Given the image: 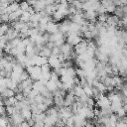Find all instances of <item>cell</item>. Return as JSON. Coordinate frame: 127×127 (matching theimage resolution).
<instances>
[{
	"mask_svg": "<svg viewBox=\"0 0 127 127\" xmlns=\"http://www.w3.org/2000/svg\"><path fill=\"white\" fill-rule=\"evenodd\" d=\"M46 87H47L50 91H52V92H54L56 89H58L57 82H55V81H53V80H51V79H49L48 82L46 83Z\"/></svg>",
	"mask_w": 127,
	"mask_h": 127,
	"instance_id": "cell-13",
	"label": "cell"
},
{
	"mask_svg": "<svg viewBox=\"0 0 127 127\" xmlns=\"http://www.w3.org/2000/svg\"><path fill=\"white\" fill-rule=\"evenodd\" d=\"M48 63L50 64V65H51V67H52L53 69H56V68H59V67L62 66L61 61H60L59 58L56 57V56H51V57H49V58H48Z\"/></svg>",
	"mask_w": 127,
	"mask_h": 127,
	"instance_id": "cell-2",
	"label": "cell"
},
{
	"mask_svg": "<svg viewBox=\"0 0 127 127\" xmlns=\"http://www.w3.org/2000/svg\"><path fill=\"white\" fill-rule=\"evenodd\" d=\"M29 77H30V73H29L26 69H24V70L22 71L21 75H20V79H21V81H22V80H25V79H27V78H29Z\"/></svg>",
	"mask_w": 127,
	"mask_h": 127,
	"instance_id": "cell-28",
	"label": "cell"
},
{
	"mask_svg": "<svg viewBox=\"0 0 127 127\" xmlns=\"http://www.w3.org/2000/svg\"><path fill=\"white\" fill-rule=\"evenodd\" d=\"M46 32H48L49 34H55V33L59 32V24H56L55 21H50L47 24Z\"/></svg>",
	"mask_w": 127,
	"mask_h": 127,
	"instance_id": "cell-5",
	"label": "cell"
},
{
	"mask_svg": "<svg viewBox=\"0 0 127 127\" xmlns=\"http://www.w3.org/2000/svg\"><path fill=\"white\" fill-rule=\"evenodd\" d=\"M122 5H127V0H121V6Z\"/></svg>",
	"mask_w": 127,
	"mask_h": 127,
	"instance_id": "cell-40",
	"label": "cell"
},
{
	"mask_svg": "<svg viewBox=\"0 0 127 127\" xmlns=\"http://www.w3.org/2000/svg\"><path fill=\"white\" fill-rule=\"evenodd\" d=\"M0 17H1L2 22H6V23H9V22H10L9 13H2V14L0 15Z\"/></svg>",
	"mask_w": 127,
	"mask_h": 127,
	"instance_id": "cell-26",
	"label": "cell"
},
{
	"mask_svg": "<svg viewBox=\"0 0 127 127\" xmlns=\"http://www.w3.org/2000/svg\"><path fill=\"white\" fill-rule=\"evenodd\" d=\"M15 97H16V99H17L18 101H22V100L25 98V95H24L23 92H16Z\"/></svg>",
	"mask_w": 127,
	"mask_h": 127,
	"instance_id": "cell-32",
	"label": "cell"
},
{
	"mask_svg": "<svg viewBox=\"0 0 127 127\" xmlns=\"http://www.w3.org/2000/svg\"><path fill=\"white\" fill-rule=\"evenodd\" d=\"M50 79L53 80V81H55V82H57L58 80H60V75L55 70H52L51 71V78Z\"/></svg>",
	"mask_w": 127,
	"mask_h": 127,
	"instance_id": "cell-21",
	"label": "cell"
},
{
	"mask_svg": "<svg viewBox=\"0 0 127 127\" xmlns=\"http://www.w3.org/2000/svg\"><path fill=\"white\" fill-rule=\"evenodd\" d=\"M54 104L59 108L64 106V96H54Z\"/></svg>",
	"mask_w": 127,
	"mask_h": 127,
	"instance_id": "cell-7",
	"label": "cell"
},
{
	"mask_svg": "<svg viewBox=\"0 0 127 127\" xmlns=\"http://www.w3.org/2000/svg\"><path fill=\"white\" fill-rule=\"evenodd\" d=\"M123 22H125L126 24H127V14H124V16H123V18L121 19Z\"/></svg>",
	"mask_w": 127,
	"mask_h": 127,
	"instance_id": "cell-39",
	"label": "cell"
},
{
	"mask_svg": "<svg viewBox=\"0 0 127 127\" xmlns=\"http://www.w3.org/2000/svg\"><path fill=\"white\" fill-rule=\"evenodd\" d=\"M37 105H38L39 109H40L41 111H43V112H45V111L48 109V106H47V105H46L44 102H42V103H38Z\"/></svg>",
	"mask_w": 127,
	"mask_h": 127,
	"instance_id": "cell-33",
	"label": "cell"
},
{
	"mask_svg": "<svg viewBox=\"0 0 127 127\" xmlns=\"http://www.w3.org/2000/svg\"><path fill=\"white\" fill-rule=\"evenodd\" d=\"M34 126H37V127L45 126V123H44V121H36V122H35V125H34Z\"/></svg>",
	"mask_w": 127,
	"mask_h": 127,
	"instance_id": "cell-35",
	"label": "cell"
},
{
	"mask_svg": "<svg viewBox=\"0 0 127 127\" xmlns=\"http://www.w3.org/2000/svg\"><path fill=\"white\" fill-rule=\"evenodd\" d=\"M2 100V95H1V92H0V101Z\"/></svg>",
	"mask_w": 127,
	"mask_h": 127,
	"instance_id": "cell-41",
	"label": "cell"
},
{
	"mask_svg": "<svg viewBox=\"0 0 127 127\" xmlns=\"http://www.w3.org/2000/svg\"><path fill=\"white\" fill-rule=\"evenodd\" d=\"M26 45L23 43V41H21L19 44H18V46L16 47L17 49H18V51H19V53H25L26 52Z\"/></svg>",
	"mask_w": 127,
	"mask_h": 127,
	"instance_id": "cell-20",
	"label": "cell"
},
{
	"mask_svg": "<svg viewBox=\"0 0 127 127\" xmlns=\"http://www.w3.org/2000/svg\"><path fill=\"white\" fill-rule=\"evenodd\" d=\"M45 86H46V85L43 84L41 80H34L33 85H32V88L35 89V90H37V91H39V92H41Z\"/></svg>",
	"mask_w": 127,
	"mask_h": 127,
	"instance_id": "cell-9",
	"label": "cell"
},
{
	"mask_svg": "<svg viewBox=\"0 0 127 127\" xmlns=\"http://www.w3.org/2000/svg\"><path fill=\"white\" fill-rule=\"evenodd\" d=\"M96 12L98 13V15H99V14H104V13H106V8H105L102 4H100V5H99V7L97 8Z\"/></svg>",
	"mask_w": 127,
	"mask_h": 127,
	"instance_id": "cell-31",
	"label": "cell"
},
{
	"mask_svg": "<svg viewBox=\"0 0 127 127\" xmlns=\"http://www.w3.org/2000/svg\"><path fill=\"white\" fill-rule=\"evenodd\" d=\"M30 19H31V14L28 11H24L22 13V15L20 16V20L23 21V22H25V23L28 22V21H30Z\"/></svg>",
	"mask_w": 127,
	"mask_h": 127,
	"instance_id": "cell-14",
	"label": "cell"
},
{
	"mask_svg": "<svg viewBox=\"0 0 127 127\" xmlns=\"http://www.w3.org/2000/svg\"><path fill=\"white\" fill-rule=\"evenodd\" d=\"M113 4L117 7V6H121V0H112Z\"/></svg>",
	"mask_w": 127,
	"mask_h": 127,
	"instance_id": "cell-37",
	"label": "cell"
},
{
	"mask_svg": "<svg viewBox=\"0 0 127 127\" xmlns=\"http://www.w3.org/2000/svg\"><path fill=\"white\" fill-rule=\"evenodd\" d=\"M19 4H20V8L23 10V11H27L28 10V8H29V3H28V1H26V0H22L21 2H19Z\"/></svg>",
	"mask_w": 127,
	"mask_h": 127,
	"instance_id": "cell-19",
	"label": "cell"
},
{
	"mask_svg": "<svg viewBox=\"0 0 127 127\" xmlns=\"http://www.w3.org/2000/svg\"><path fill=\"white\" fill-rule=\"evenodd\" d=\"M26 1H31V0H26Z\"/></svg>",
	"mask_w": 127,
	"mask_h": 127,
	"instance_id": "cell-43",
	"label": "cell"
},
{
	"mask_svg": "<svg viewBox=\"0 0 127 127\" xmlns=\"http://www.w3.org/2000/svg\"><path fill=\"white\" fill-rule=\"evenodd\" d=\"M111 104V101L108 99V97L104 94L102 95L99 99L96 100V105L99 107V108H103V107H107V106H110Z\"/></svg>",
	"mask_w": 127,
	"mask_h": 127,
	"instance_id": "cell-3",
	"label": "cell"
},
{
	"mask_svg": "<svg viewBox=\"0 0 127 127\" xmlns=\"http://www.w3.org/2000/svg\"><path fill=\"white\" fill-rule=\"evenodd\" d=\"M41 68H42V71H47V72H51L52 70V67H51V65H50V64L49 63H47V64H44L43 65H41Z\"/></svg>",
	"mask_w": 127,
	"mask_h": 127,
	"instance_id": "cell-25",
	"label": "cell"
},
{
	"mask_svg": "<svg viewBox=\"0 0 127 127\" xmlns=\"http://www.w3.org/2000/svg\"><path fill=\"white\" fill-rule=\"evenodd\" d=\"M61 53H62V52H61V48H60V47H56V46H55V47L52 49V56L58 57Z\"/></svg>",
	"mask_w": 127,
	"mask_h": 127,
	"instance_id": "cell-27",
	"label": "cell"
},
{
	"mask_svg": "<svg viewBox=\"0 0 127 127\" xmlns=\"http://www.w3.org/2000/svg\"><path fill=\"white\" fill-rule=\"evenodd\" d=\"M61 52L63 53V54H65V55H69V57H70V53L73 51V49H72V46L70 45V44H68L67 42H65V43H64L61 47Z\"/></svg>",
	"mask_w": 127,
	"mask_h": 127,
	"instance_id": "cell-6",
	"label": "cell"
},
{
	"mask_svg": "<svg viewBox=\"0 0 127 127\" xmlns=\"http://www.w3.org/2000/svg\"><path fill=\"white\" fill-rule=\"evenodd\" d=\"M71 5L74 6L76 10H81L82 9V2H80L79 0H73V2L71 3Z\"/></svg>",
	"mask_w": 127,
	"mask_h": 127,
	"instance_id": "cell-22",
	"label": "cell"
},
{
	"mask_svg": "<svg viewBox=\"0 0 127 127\" xmlns=\"http://www.w3.org/2000/svg\"><path fill=\"white\" fill-rule=\"evenodd\" d=\"M114 14H115L116 16H118L120 19H122L123 16H124V12H123L122 7H121V6H117L116 9H115V11H114Z\"/></svg>",
	"mask_w": 127,
	"mask_h": 127,
	"instance_id": "cell-16",
	"label": "cell"
},
{
	"mask_svg": "<svg viewBox=\"0 0 127 127\" xmlns=\"http://www.w3.org/2000/svg\"><path fill=\"white\" fill-rule=\"evenodd\" d=\"M121 7H122V9H123L124 14H127V5H122Z\"/></svg>",
	"mask_w": 127,
	"mask_h": 127,
	"instance_id": "cell-38",
	"label": "cell"
},
{
	"mask_svg": "<svg viewBox=\"0 0 127 127\" xmlns=\"http://www.w3.org/2000/svg\"><path fill=\"white\" fill-rule=\"evenodd\" d=\"M1 2H3V1H8V0H0Z\"/></svg>",
	"mask_w": 127,
	"mask_h": 127,
	"instance_id": "cell-42",
	"label": "cell"
},
{
	"mask_svg": "<svg viewBox=\"0 0 127 127\" xmlns=\"http://www.w3.org/2000/svg\"><path fill=\"white\" fill-rule=\"evenodd\" d=\"M21 41H22V39H20L19 37H17V38H15V39H13V40H11V41H9V42L11 43V45H12L13 47H17L18 44H19Z\"/></svg>",
	"mask_w": 127,
	"mask_h": 127,
	"instance_id": "cell-29",
	"label": "cell"
},
{
	"mask_svg": "<svg viewBox=\"0 0 127 127\" xmlns=\"http://www.w3.org/2000/svg\"><path fill=\"white\" fill-rule=\"evenodd\" d=\"M52 16H53V20H54L55 22L62 21V20H64V19L65 18V16H64L62 12H60V11H58V10H57V11H56Z\"/></svg>",
	"mask_w": 127,
	"mask_h": 127,
	"instance_id": "cell-11",
	"label": "cell"
},
{
	"mask_svg": "<svg viewBox=\"0 0 127 127\" xmlns=\"http://www.w3.org/2000/svg\"><path fill=\"white\" fill-rule=\"evenodd\" d=\"M15 112H17L16 108L14 105H9V106H6V114L8 116H11L12 114H14Z\"/></svg>",
	"mask_w": 127,
	"mask_h": 127,
	"instance_id": "cell-15",
	"label": "cell"
},
{
	"mask_svg": "<svg viewBox=\"0 0 127 127\" xmlns=\"http://www.w3.org/2000/svg\"><path fill=\"white\" fill-rule=\"evenodd\" d=\"M105 8H106V13L112 14V13H114V11H115V9H116V6H115L114 4H110V5H108V6L105 7Z\"/></svg>",
	"mask_w": 127,
	"mask_h": 127,
	"instance_id": "cell-23",
	"label": "cell"
},
{
	"mask_svg": "<svg viewBox=\"0 0 127 127\" xmlns=\"http://www.w3.org/2000/svg\"><path fill=\"white\" fill-rule=\"evenodd\" d=\"M20 113H21V115L23 116V118L25 120H28L29 118H31L32 117V114H33L31 108H23V109H21Z\"/></svg>",
	"mask_w": 127,
	"mask_h": 127,
	"instance_id": "cell-8",
	"label": "cell"
},
{
	"mask_svg": "<svg viewBox=\"0 0 127 127\" xmlns=\"http://www.w3.org/2000/svg\"><path fill=\"white\" fill-rule=\"evenodd\" d=\"M40 56H44V57H47V58H49V57H51L52 56V49H50V48H48V47H46V45L44 46V48L41 50V52H40V54H39Z\"/></svg>",
	"mask_w": 127,
	"mask_h": 127,
	"instance_id": "cell-12",
	"label": "cell"
},
{
	"mask_svg": "<svg viewBox=\"0 0 127 127\" xmlns=\"http://www.w3.org/2000/svg\"><path fill=\"white\" fill-rule=\"evenodd\" d=\"M64 43H65V38H63V39H60V40L56 41V42H55V46H56V47H61Z\"/></svg>",
	"mask_w": 127,
	"mask_h": 127,
	"instance_id": "cell-34",
	"label": "cell"
},
{
	"mask_svg": "<svg viewBox=\"0 0 127 127\" xmlns=\"http://www.w3.org/2000/svg\"><path fill=\"white\" fill-rule=\"evenodd\" d=\"M107 17H108V13H104V14H99L97 16V20L100 21V22H106L107 20Z\"/></svg>",
	"mask_w": 127,
	"mask_h": 127,
	"instance_id": "cell-24",
	"label": "cell"
},
{
	"mask_svg": "<svg viewBox=\"0 0 127 127\" xmlns=\"http://www.w3.org/2000/svg\"><path fill=\"white\" fill-rule=\"evenodd\" d=\"M65 125H66V126H74V118H73V115H72L71 117H68V118L66 119Z\"/></svg>",
	"mask_w": 127,
	"mask_h": 127,
	"instance_id": "cell-30",
	"label": "cell"
},
{
	"mask_svg": "<svg viewBox=\"0 0 127 127\" xmlns=\"http://www.w3.org/2000/svg\"><path fill=\"white\" fill-rule=\"evenodd\" d=\"M83 90L87 96H92V85L87 84V85L83 86Z\"/></svg>",
	"mask_w": 127,
	"mask_h": 127,
	"instance_id": "cell-18",
	"label": "cell"
},
{
	"mask_svg": "<svg viewBox=\"0 0 127 127\" xmlns=\"http://www.w3.org/2000/svg\"><path fill=\"white\" fill-rule=\"evenodd\" d=\"M0 69H1V68H0Z\"/></svg>",
	"mask_w": 127,
	"mask_h": 127,
	"instance_id": "cell-44",
	"label": "cell"
},
{
	"mask_svg": "<svg viewBox=\"0 0 127 127\" xmlns=\"http://www.w3.org/2000/svg\"><path fill=\"white\" fill-rule=\"evenodd\" d=\"M120 18L118 16H116L115 14L114 15H110L108 14V17H107V20H106V23L108 25H111V26H115V27H118L119 25V22H120Z\"/></svg>",
	"mask_w": 127,
	"mask_h": 127,
	"instance_id": "cell-4",
	"label": "cell"
},
{
	"mask_svg": "<svg viewBox=\"0 0 127 127\" xmlns=\"http://www.w3.org/2000/svg\"><path fill=\"white\" fill-rule=\"evenodd\" d=\"M73 50L77 55H80V54L84 53L87 50V41H86V39H82V41L80 43H78L77 45L74 46Z\"/></svg>",
	"mask_w": 127,
	"mask_h": 127,
	"instance_id": "cell-1",
	"label": "cell"
},
{
	"mask_svg": "<svg viewBox=\"0 0 127 127\" xmlns=\"http://www.w3.org/2000/svg\"><path fill=\"white\" fill-rule=\"evenodd\" d=\"M46 13L48 15H53L56 11H57V4H50V5H46L45 9Z\"/></svg>",
	"mask_w": 127,
	"mask_h": 127,
	"instance_id": "cell-10",
	"label": "cell"
},
{
	"mask_svg": "<svg viewBox=\"0 0 127 127\" xmlns=\"http://www.w3.org/2000/svg\"><path fill=\"white\" fill-rule=\"evenodd\" d=\"M20 126H23V127H29L30 125H29V123H28V121H27V120H23V121L21 122Z\"/></svg>",
	"mask_w": 127,
	"mask_h": 127,
	"instance_id": "cell-36",
	"label": "cell"
},
{
	"mask_svg": "<svg viewBox=\"0 0 127 127\" xmlns=\"http://www.w3.org/2000/svg\"><path fill=\"white\" fill-rule=\"evenodd\" d=\"M66 74H68L69 76H71L72 78L76 76V71H75V68L73 66H70V67H67L66 68Z\"/></svg>",
	"mask_w": 127,
	"mask_h": 127,
	"instance_id": "cell-17",
	"label": "cell"
}]
</instances>
